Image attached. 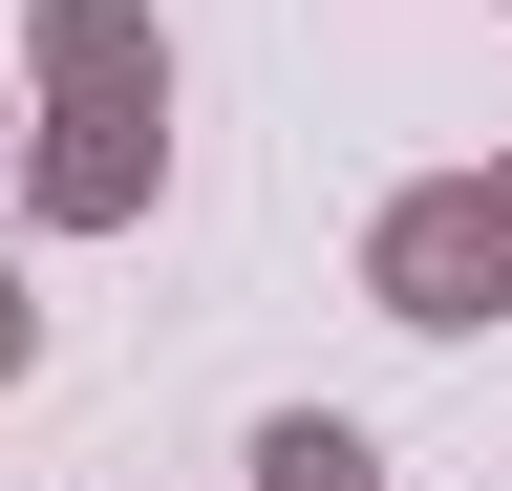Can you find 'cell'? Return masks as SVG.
Returning a JSON list of instances; mask_svg holds the SVG:
<instances>
[{
    "label": "cell",
    "instance_id": "6da1fadb",
    "mask_svg": "<svg viewBox=\"0 0 512 491\" xmlns=\"http://www.w3.org/2000/svg\"><path fill=\"white\" fill-rule=\"evenodd\" d=\"M363 299H384L406 342L512 321V150H491V171H427V193H384V214H363Z\"/></svg>",
    "mask_w": 512,
    "mask_h": 491
},
{
    "label": "cell",
    "instance_id": "8992f818",
    "mask_svg": "<svg viewBox=\"0 0 512 491\" xmlns=\"http://www.w3.org/2000/svg\"><path fill=\"white\" fill-rule=\"evenodd\" d=\"M0 150H22V107H0Z\"/></svg>",
    "mask_w": 512,
    "mask_h": 491
},
{
    "label": "cell",
    "instance_id": "5b68a950",
    "mask_svg": "<svg viewBox=\"0 0 512 491\" xmlns=\"http://www.w3.org/2000/svg\"><path fill=\"white\" fill-rule=\"evenodd\" d=\"M22 363H43V299H22V278H0V385H22Z\"/></svg>",
    "mask_w": 512,
    "mask_h": 491
},
{
    "label": "cell",
    "instance_id": "277c9868",
    "mask_svg": "<svg viewBox=\"0 0 512 491\" xmlns=\"http://www.w3.org/2000/svg\"><path fill=\"white\" fill-rule=\"evenodd\" d=\"M235 491H384V449H363L342 406H278V427L235 449Z\"/></svg>",
    "mask_w": 512,
    "mask_h": 491
},
{
    "label": "cell",
    "instance_id": "3957f363",
    "mask_svg": "<svg viewBox=\"0 0 512 491\" xmlns=\"http://www.w3.org/2000/svg\"><path fill=\"white\" fill-rule=\"evenodd\" d=\"M22 86L43 107H107V86H171V43H150V0H43V22H22Z\"/></svg>",
    "mask_w": 512,
    "mask_h": 491
},
{
    "label": "cell",
    "instance_id": "7a4b0ae2",
    "mask_svg": "<svg viewBox=\"0 0 512 491\" xmlns=\"http://www.w3.org/2000/svg\"><path fill=\"white\" fill-rule=\"evenodd\" d=\"M0 193H22L43 235H128L171 193V86H107V107H43L22 150H0Z\"/></svg>",
    "mask_w": 512,
    "mask_h": 491
}]
</instances>
